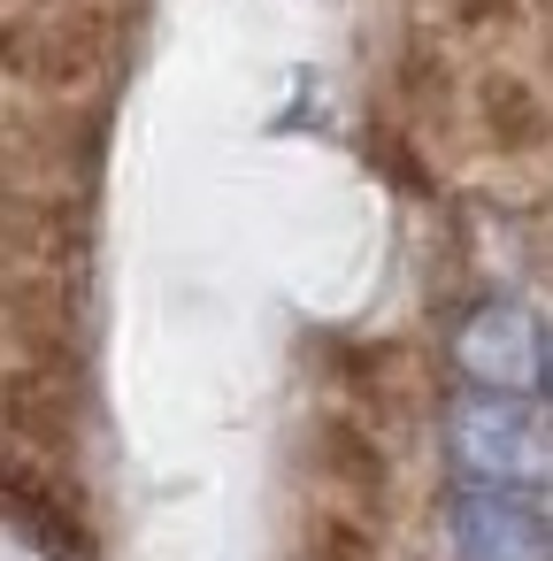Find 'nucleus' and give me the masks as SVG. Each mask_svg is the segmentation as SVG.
I'll return each instance as SVG.
<instances>
[{
    "mask_svg": "<svg viewBox=\"0 0 553 561\" xmlns=\"http://www.w3.org/2000/svg\"><path fill=\"white\" fill-rule=\"evenodd\" d=\"M438 438L461 484H499V492L553 484V415L530 392H461L438 415Z\"/></svg>",
    "mask_w": 553,
    "mask_h": 561,
    "instance_id": "1",
    "label": "nucleus"
},
{
    "mask_svg": "<svg viewBox=\"0 0 553 561\" xmlns=\"http://www.w3.org/2000/svg\"><path fill=\"white\" fill-rule=\"evenodd\" d=\"M453 369L469 392H538L545 385V323L515 300H484L453 323Z\"/></svg>",
    "mask_w": 553,
    "mask_h": 561,
    "instance_id": "2",
    "label": "nucleus"
},
{
    "mask_svg": "<svg viewBox=\"0 0 553 561\" xmlns=\"http://www.w3.org/2000/svg\"><path fill=\"white\" fill-rule=\"evenodd\" d=\"M446 546L453 561H553V515L538 507V492L461 484L446 500Z\"/></svg>",
    "mask_w": 553,
    "mask_h": 561,
    "instance_id": "3",
    "label": "nucleus"
},
{
    "mask_svg": "<svg viewBox=\"0 0 553 561\" xmlns=\"http://www.w3.org/2000/svg\"><path fill=\"white\" fill-rule=\"evenodd\" d=\"M545 400H553V331H545V385H538Z\"/></svg>",
    "mask_w": 553,
    "mask_h": 561,
    "instance_id": "4",
    "label": "nucleus"
}]
</instances>
